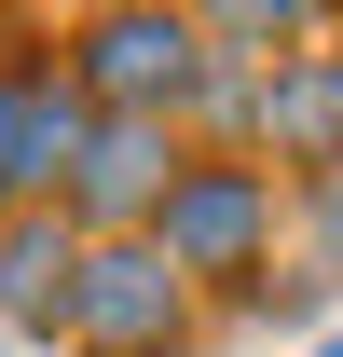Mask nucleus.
Instances as JSON below:
<instances>
[{
  "label": "nucleus",
  "instance_id": "f03ea898",
  "mask_svg": "<svg viewBox=\"0 0 343 357\" xmlns=\"http://www.w3.org/2000/svg\"><path fill=\"white\" fill-rule=\"evenodd\" d=\"M247 220H261L247 178H192V192H178V248H247Z\"/></svg>",
  "mask_w": 343,
  "mask_h": 357
},
{
  "label": "nucleus",
  "instance_id": "f257e3e1",
  "mask_svg": "<svg viewBox=\"0 0 343 357\" xmlns=\"http://www.w3.org/2000/svg\"><path fill=\"white\" fill-rule=\"evenodd\" d=\"M178 28H151V14H124V28H96V83L110 96H137V83H178Z\"/></svg>",
  "mask_w": 343,
  "mask_h": 357
},
{
  "label": "nucleus",
  "instance_id": "7ed1b4c3",
  "mask_svg": "<svg viewBox=\"0 0 343 357\" xmlns=\"http://www.w3.org/2000/svg\"><path fill=\"white\" fill-rule=\"evenodd\" d=\"M110 275H124V289H83V316L110 330V344H151V316H178V303L151 289V261H110Z\"/></svg>",
  "mask_w": 343,
  "mask_h": 357
}]
</instances>
